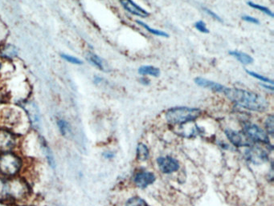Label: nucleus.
I'll use <instances>...</instances> for the list:
<instances>
[{"label":"nucleus","mask_w":274,"mask_h":206,"mask_svg":"<svg viewBox=\"0 0 274 206\" xmlns=\"http://www.w3.org/2000/svg\"><path fill=\"white\" fill-rule=\"evenodd\" d=\"M0 206H16L12 202L6 200L0 201Z\"/></svg>","instance_id":"7c9ffc66"},{"label":"nucleus","mask_w":274,"mask_h":206,"mask_svg":"<svg viewBox=\"0 0 274 206\" xmlns=\"http://www.w3.org/2000/svg\"><path fill=\"white\" fill-rule=\"evenodd\" d=\"M158 166L165 174H174L180 169L178 161L172 157H160L157 159Z\"/></svg>","instance_id":"1a4fd4ad"},{"label":"nucleus","mask_w":274,"mask_h":206,"mask_svg":"<svg viewBox=\"0 0 274 206\" xmlns=\"http://www.w3.org/2000/svg\"><path fill=\"white\" fill-rule=\"evenodd\" d=\"M150 153L148 146L144 144L140 143L138 145L137 157L140 162H146L149 158Z\"/></svg>","instance_id":"6ab92c4d"},{"label":"nucleus","mask_w":274,"mask_h":206,"mask_svg":"<svg viewBox=\"0 0 274 206\" xmlns=\"http://www.w3.org/2000/svg\"><path fill=\"white\" fill-rule=\"evenodd\" d=\"M250 151L248 152V158L252 162H266L268 161V155L267 153L263 150V149H259V148H254V149H250Z\"/></svg>","instance_id":"2eb2a0df"},{"label":"nucleus","mask_w":274,"mask_h":206,"mask_svg":"<svg viewBox=\"0 0 274 206\" xmlns=\"http://www.w3.org/2000/svg\"><path fill=\"white\" fill-rule=\"evenodd\" d=\"M154 174L150 172L142 171L134 176V182L138 188L145 189L156 182Z\"/></svg>","instance_id":"f8f14e48"},{"label":"nucleus","mask_w":274,"mask_h":206,"mask_svg":"<svg viewBox=\"0 0 274 206\" xmlns=\"http://www.w3.org/2000/svg\"><path fill=\"white\" fill-rule=\"evenodd\" d=\"M18 54V48L14 45L6 43L0 46V56L6 60L16 58Z\"/></svg>","instance_id":"4468645a"},{"label":"nucleus","mask_w":274,"mask_h":206,"mask_svg":"<svg viewBox=\"0 0 274 206\" xmlns=\"http://www.w3.org/2000/svg\"><path fill=\"white\" fill-rule=\"evenodd\" d=\"M126 206H148L146 203L138 197H134L127 201Z\"/></svg>","instance_id":"5701e85b"},{"label":"nucleus","mask_w":274,"mask_h":206,"mask_svg":"<svg viewBox=\"0 0 274 206\" xmlns=\"http://www.w3.org/2000/svg\"><path fill=\"white\" fill-rule=\"evenodd\" d=\"M242 19L246 21V22L254 23V24H259L260 23V21L258 20V18H255V17L250 16V15H244V16H242Z\"/></svg>","instance_id":"c756f323"},{"label":"nucleus","mask_w":274,"mask_h":206,"mask_svg":"<svg viewBox=\"0 0 274 206\" xmlns=\"http://www.w3.org/2000/svg\"><path fill=\"white\" fill-rule=\"evenodd\" d=\"M2 99H4V93L0 91V104H2Z\"/></svg>","instance_id":"72a5a7b5"},{"label":"nucleus","mask_w":274,"mask_h":206,"mask_svg":"<svg viewBox=\"0 0 274 206\" xmlns=\"http://www.w3.org/2000/svg\"><path fill=\"white\" fill-rule=\"evenodd\" d=\"M6 199V179L0 177V201Z\"/></svg>","instance_id":"a878e982"},{"label":"nucleus","mask_w":274,"mask_h":206,"mask_svg":"<svg viewBox=\"0 0 274 206\" xmlns=\"http://www.w3.org/2000/svg\"><path fill=\"white\" fill-rule=\"evenodd\" d=\"M230 55H232L234 57L238 59L240 63H242V64H251L254 63V59L252 56L248 54L244 53V52H242V51H230Z\"/></svg>","instance_id":"a211bd4d"},{"label":"nucleus","mask_w":274,"mask_h":206,"mask_svg":"<svg viewBox=\"0 0 274 206\" xmlns=\"http://www.w3.org/2000/svg\"><path fill=\"white\" fill-rule=\"evenodd\" d=\"M62 58L67 60L70 63H74V64H82V61L80 59H78V58L74 57L72 55H67V54H62Z\"/></svg>","instance_id":"cd10ccee"},{"label":"nucleus","mask_w":274,"mask_h":206,"mask_svg":"<svg viewBox=\"0 0 274 206\" xmlns=\"http://www.w3.org/2000/svg\"><path fill=\"white\" fill-rule=\"evenodd\" d=\"M194 27L198 30V31H200L202 33H209V30L208 29L207 26L205 24V22L204 21L200 20L198 22L194 23Z\"/></svg>","instance_id":"bb28decb"},{"label":"nucleus","mask_w":274,"mask_h":206,"mask_svg":"<svg viewBox=\"0 0 274 206\" xmlns=\"http://www.w3.org/2000/svg\"><path fill=\"white\" fill-rule=\"evenodd\" d=\"M202 10H204L205 12L207 13L208 14H209L210 16L212 17L213 18H215L216 20L219 21V22H223L222 18H221L218 14H216L214 11L210 10V9L207 8V7H202Z\"/></svg>","instance_id":"c85d7f7f"},{"label":"nucleus","mask_w":274,"mask_h":206,"mask_svg":"<svg viewBox=\"0 0 274 206\" xmlns=\"http://www.w3.org/2000/svg\"><path fill=\"white\" fill-rule=\"evenodd\" d=\"M194 82L197 85L200 86L202 88H208L212 90L213 92H221L223 93L226 87L222 84H218L216 82L212 81V80H207L205 78L197 77L194 79Z\"/></svg>","instance_id":"ddd939ff"},{"label":"nucleus","mask_w":274,"mask_h":206,"mask_svg":"<svg viewBox=\"0 0 274 206\" xmlns=\"http://www.w3.org/2000/svg\"><path fill=\"white\" fill-rule=\"evenodd\" d=\"M25 169L24 157L17 151L0 153V177L4 179L22 174Z\"/></svg>","instance_id":"20e7f679"},{"label":"nucleus","mask_w":274,"mask_h":206,"mask_svg":"<svg viewBox=\"0 0 274 206\" xmlns=\"http://www.w3.org/2000/svg\"><path fill=\"white\" fill-rule=\"evenodd\" d=\"M138 72L142 76H152L154 77L160 76V73H161L160 68L152 65L142 66L138 68Z\"/></svg>","instance_id":"f3484780"},{"label":"nucleus","mask_w":274,"mask_h":206,"mask_svg":"<svg viewBox=\"0 0 274 206\" xmlns=\"http://www.w3.org/2000/svg\"><path fill=\"white\" fill-rule=\"evenodd\" d=\"M121 4L126 10L130 14L141 17V18H148L150 14L148 10L142 8L140 5H138L133 0H120Z\"/></svg>","instance_id":"9b49d317"},{"label":"nucleus","mask_w":274,"mask_h":206,"mask_svg":"<svg viewBox=\"0 0 274 206\" xmlns=\"http://www.w3.org/2000/svg\"><path fill=\"white\" fill-rule=\"evenodd\" d=\"M244 133L247 136L250 140L259 142V143L266 144L270 145V141L268 139V135L262 130L260 127L254 124H247L244 125Z\"/></svg>","instance_id":"0eeeda50"},{"label":"nucleus","mask_w":274,"mask_h":206,"mask_svg":"<svg viewBox=\"0 0 274 206\" xmlns=\"http://www.w3.org/2000/svg\"><path fill=\"white\" fill-rule=\"evenodd\" d=\"M20 137L8 129L0 128V153L16 151L20 145Z\"/></svg>","instance_id":"423d86ee"},{"label":"nucleus","mask_w":274,"mask_h":206,"mask_svg":"<svg viewBox=\"0 0 274 206\" xmlns=\"http://www.w3.org/2000/svg\"><path fill=\"white\" fill-rule=\"evenodd\" d=\"M264 125H266V129L270 133V135H274V117L272 115H270L267 118H266V122H264Z\"/></svg>","instance_id":"b1692460"},{"label":"nucleus","mask_w":274,"mask_h":206,"mask_svg":"<svg viewBox=\"0 0 274 206\" xmlns=\"http://www.w3.org/2000/svg\"><path fill=\"white\" fill-rule=\"evenodd\" d=\"M58 128H59L60 132L62 133L64 137H68V135L71 134V128L67 121L62 119H60L58 121Z\"/></svg>","instance_id":"412c9836"},{"label":"nucleus","mask_w":274,"mask_h":206,"mask_svg":"<svg viewBox=\"0 0 274 206\" xmlns=\"http://www.w3.org/2000/svg\"><path fill=\"white\" fill-rule=\"evenodd\" d=\"M138 24L140 25L141 27H144V29H146V31H149L150 33H152L153 35H157V36L160 37H169L168 33L165 32V31H161V30H158V29L152 28L150 27L149 25L146 24L145 22H142L141 20H136Z\"/></svg>","instance_id":"aec40b11"},{"label":"nucleus","mask_w":274,"mask_h":206,"mask_svg":"<svg viewBox=\"0 0 274 206\" xmlns=\"http://www.w3.org/2000/svg\"><path fill=\"white\" fill-rule=\"evenodd\" d=\"M223 93L232 102L248 110L264 112L268 107V101L255 92L239 88H226Z\"/></svg>","instance_id":"f03ea898"},{"label":"nucleus","mask_w":274,"mask_h":206,"mask_svg":"<svg viewBox=\"0 0 274 206\" xmlns=\"http://www.w3.org/2000/svg\"><path fill=\"white\" fill-rule=\"evenodd\" d=\"M248 6H251V7H252V8L256 9V10H260V11L264 13V14H267V15H268V16L271 17V18H272V17H274V13H272V10H270V9L268 8V7H266V6H262V5L260 4H258V3H255V2H251V1H250V2H248Z\"/></svg>","instance_id":"4be33fe9"},{"label":"nucleus","mask_w":274,"mask_h":206,"mask_svg":"<svg viewBox=\"0 0 274 206\" xmlns=\"http://www.w3.org/2000/svg\"><path fill=\"white\" fill-rule=\"evenodd\" d=\"M28 119L24 110L20 109L18 107L0 104V128L8 129L13 133L22 137L28 133Z\"/></svg>","instance_id":"f257e3e1"},{"label":"nucleus","mask_w":274,"mask_h":206,"mask_svg":"<svg viewBox=\"0 0 274 206\" xmlns=\"http://www.w3.org/2000/svg\"><path fill=\"white\" fill-rule=\"evenodd\" d=\"M246 72H247L250 76H252V77L256 78V79L260 80L262 82H264V83H267V84H271L272 85V84H274V81H272V80H270V79L266 77V76H262V75L256 73V72H252V71H248V70H246Z\"/></svg>","instance_id":"393cba45"},{"label":"nucleus","mask_w":274,"mask_h":206,"mask_svg":"<svg viewBox=\"0 0 274 206\" xmlns=\"http://www.w3.org/2000/svg\"><path fill=\"white\" fill-rule=\"evenodd\" d=\"M22 108L27 115L30 125L36 130L39 129L41 124L40 115L36 104L33 101H26L22 104Z\"/></svg>","instance_id":"6e6552de"},{"label":"nucleus","mask_w":274,"mask_h":206,"mask_svg":"<svg viewBox=\"0 0 274 206\" xmlns=\"http://www.w3.org/2000/svg\"><path fill=\"white\" fill-rule=\"evenodd\" d=\"M140 81H141V83H142V84H146V85L150 84L149 80H148V79H146V78H142Z\"/></svg>","instance_id":"2f4dec72"},{"label":"nucleus","mask_w":274,"mask_h":206,"mask_svg":"<svg viewBox=\"0 0 274 206\" xmlns=\"http://www.w3.org/2000/svg\"><path fill=\"white\" fill-rule=\"evenodd\" d=\"M262 86H263V87H264L266 89H270L271 90V91H274V87H272V86H267L264 85V84H262Z\"/></svg>","instance_id":"473e14b6"},{"label":"nucleus","mask_w":274,"mask_h":206,"mask_svg":"<svg viewBox=\"0 0 274 206\" xmlns=\"http://www.w3.org/2000/svg\"><path fill=\"white\" fill-rule=\"evenodd\" d=\"M32 194V188L22 175L6 179V199L14 205L27 202Z\"/></svg>","instance_id":"7ed1b4c3"},{"label":"nucleus","mask_w":274,"mask_h":206,"mask_svg":"<svg viewBox=\"0 0 274 206\" xmlns=\"http://www.w3.org/2000/svg\"><path fill=\"white\" fill-rule=\"evenodd\" d=\"M225 133H226V136L228 140L231 141V143L234 144L236 147L250 146V139L244 133L232 130V129H228L225 131Z\"/></svg>","instance_id":"9d476101"},{"label":"nucleus","mask_w":274,"mask_h":206,"mask_svg":"<svg viewBox=\"0 0 274 206\" xmlns=\"http://www.w3.org/2000/svg\"></svg>","instance_id":"f704fd0d"},{"label":"nucleus","mask_w":274,"mask_h":206,"mask_svg":"<svg viewBox=\"0 0 274 206\" xmlns=\"http://www.w3.org/2000/svg\"><path fill=\"white\" fill-rule=\"evenodd\" d=\"M201 112L198 108L176 107L166 112V119L170 125H184L196 120L200 116Z\"/></svg>","instance_id":"39448f33"},{"label":"nucleus","mask_w":274,"mask_h":206,"mask_svg":"<svg viewBox=\"0 0 274 206\" xmlns=\"http://www.w3.org/2000/svg\"><path fill=\"white\" fill-rule=\"evenodd\" d=\"M86 59L92 65L98 68L100 71H106V64L103 59L99 57L98 55L92 52H88L86 54Z\"/></svg>","instance_id":"dca6fc26"}]
</instances>
